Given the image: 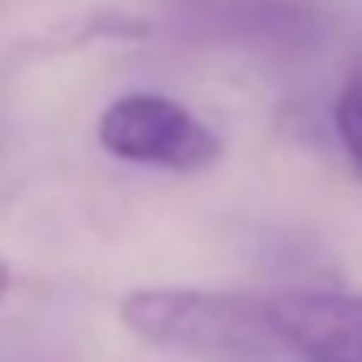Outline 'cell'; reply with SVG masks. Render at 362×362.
Masks as SVG:
<instances>
[{"label":"cell","mask_w":362,"mask_h":362,"mask_svg":"<svg viewBox=\"0 0 362 362\" xmlns=\"http://www.w3.org/2000/svg\"><path fill=\"white\" fill-rule=\"evenodd\" d=\"M119 324L141 345L188 362H260L286 349L269 294L149 286L119 298Z\"/></svg>","instance_id":"6da1fadb"},{"label":"cell","mask_w":362,"mask_h":362,"mask_svg":"<svg viewBox=\"0 0 362 362\" xmlns=\"http://www.w3.org/2000/svg\"><path fill=\"white\" fill-rule=\"evenodd\" d=\"M98 145L119 162L179 175L205 170L222 158V136L201 115L153 90H132L107 103L98 115Z\"/></svg>","instance_id":"7a4b0ae2"},{"label":"cell","mask_w":362,"mask_h":362,"mask_svg":"<svg viewBox=\"0 0 362 362\" xmlns=\"http://www.w3.org/2000/svg\"><path fill=\"white\" fill-rule=\"evenodd\" d=\"M281 345L307 362H362V294L281 290L269 294Z\"/></svg>","instance_id":"3957f363"},{"label":"cell","mask_w":362,"mask_h":362,"mask_svg":"<svg viewBox=\"0 0 362 362\" xmlns=\"http://www.w3.org/2000/svg\"><path fill=\"white\" fill-rule=\"evenodd\" d=\"M332 128H337V141L345 149V162L362 179V73H354L341 86V94L332 103Z\"/></svg>","instance_id":"277c9868"},{"label":"cell","mask_w":362,"mask_h":362,"mask_svg":"<svg viewBox=\"0 0 362 362\" xmlns=\"http://www.w3.org/2000/svg\"><path fill=\"white\" fill-rule=\"evenodd\" d=\"M9 290H13V264H9L5 256H0V303L9 298Z\"/></svg>","instance_id":"5b68a950"},{"label":"cell","mask_w":362,"mask_h":362,"mask_svg":"<svg viewBox=\"0 0 362 362\" xmlns=\"http://www.w3.org/2000/svg\"><path fill=\"white\" fill-rule=\"evenodd\" d=\"M260 362H273V358H260Z\"/></svg>","instance_id":"8992f818"}]
</instances>
